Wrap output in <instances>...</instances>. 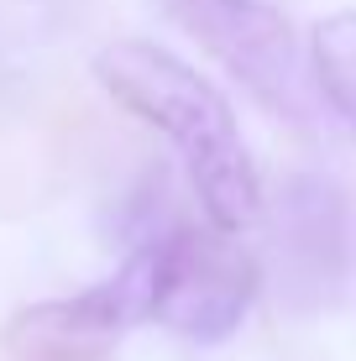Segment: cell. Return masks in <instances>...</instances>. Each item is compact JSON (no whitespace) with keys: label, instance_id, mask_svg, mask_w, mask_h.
Here are the masks:
<instances>
[{"label":"cell","instance_id":"cell-1","mask_svg":"<svg viewBox=\"0 0 356 361\" xmlns=\"http://www.w3.org/2000/svg\"><path fill=\"white\" fill-rule=\"evenodd\" d=\"M94 79L126 116L183 152L204 220L231 235L262 220V178L236 131V110L194 63L147 37H121L94 53Z\"/></svg>","mask_w":356,"mask_h":361},{"label":"cell","instance_id":"cell-2","mask_svg":"<svg viewBox=\"0 0 356 361\" xmlns=\"http://www.w3.org/2000/svg\"><path fill=\"white\" fill-rule=\"evenodd\" d=\"M173 21L267 116L288 126L314 121V73L309 53H299L288 16L267 0H168Z\"/></svg>","mask_w":356,"mask_h":361},{"label":"cell","instance_id":"cell-3","mask_svg":"<svg viewBox=\"0 0 356 361\" xmlns=\"http://www.w3.org/2000/svg\"><path fill=\"white\" fill-rule=\"evenodd\" d=\"M152 262H157L152 319L194 345L231 341L262 288V267L241 246V235L220 231L210 220L152 235Z\"/></svg>","mask_w":356,"mask_h":361},{"label":"cell","instance_id":"cell-4","mask_svg":"<svg viewBox=\"0 0 356 361\" xmlns=\"http://www.w3.org/2000/svg\"><path fill=\"white\" fill-rule=\"evenodd\" d=\"M273 267L288 309L299 314L325 309L346 278V209H340V194L314 173L288 178L278 194Z\"/></svg>","mask_w":356,"mask_h":361},{"label":"cell","instance_id":"cell-5","mask_svg":"<svg viewBox=\"0 0 356 361\" xmlns=\"http://www.w3.org/2000/svg\"><path fill=\"white\" fill-rule=\"evenodd\" d=\"M131 325L142 319L126 288L105 278L100 288H84L73 298L21 304L0 330V351L11 361H110Z\"/></svg>","mask_w":356,"mask_h":361},{"label":"cell","instance_id":"cell-6","mask_svg":"<svg viewBox=\"0 0 356 361\" xmlns=\"http://www.w3.org/2000/svg\"><path fill=\"white\" fill-rule=\"evenodd\" d=\"M309 73H314V94L356 131V6L314 21Z\"/></svg>","mask_w":356,"mask_h":361}]
</instances>
